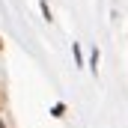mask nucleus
<instances>
[{"instance_id": "obj_1", "label": "nucleus", "mask_w": 128, "mask_h": 128, "mask_svg": "<svg viewBox=\"0 0 128 128\" xmlns=\"http://www.w3.org/2000/svg\"><path fill=\"white\" fill-rule=\"evenodd\" d=\"M66 113V104H54V107H51V116H63Z\"/></svg>"}, {"instance_id": "obj_2", "label": "nucleus", "mask_w": 128, "mask_h": 128, "mask_svg": "<svg viewBox=\"0 0 128 128\" xmlns=\"http://www.w3.org/2000/svg\"><path fill=\"white\" fill-rule=\"evenodd\" d=\"M0 51H3V39H0Z\"/></svg>"}]
</instances>
